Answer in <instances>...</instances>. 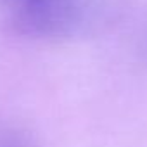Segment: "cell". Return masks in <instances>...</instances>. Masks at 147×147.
<instances>
[{
	"label": "cell",
	"instance_id": "6da1fadb",
	"mask_svg": "<svg viewBox=\"0 0 147 147\" xmlns=\"http://www.w3.org/2000/svg\"><path fill=\"white\" fill-rule=\"evenodd\" d=\"M126 11V0H0V24L31 40L82 42L114 31Z\"/></svg>",
	"mask_w": 147,
	"mask_h": 147
},
{
	"label": "cell",
	"instance_id": "7a4b0ae2",
	"mask_svg": "<svg viewBox=\"0 0 147 147\" xmlns=\"http://www.w3.org/2000/svg\"><path fill=\"white\" fill-rule=\"evenodd\" d=\"M0 147H36L31 133L19 123L0 118Z\"/></svg>",
	"mask_w": 147,
	"mask_h": 147
}]
</instances>
